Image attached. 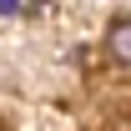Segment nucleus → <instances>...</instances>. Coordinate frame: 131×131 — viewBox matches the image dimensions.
<instances>
[{
  "label": "nucleus",
  "mask_w": 131,
  "mask_h": 131,
  "mask_svg": "<svg viewBox=\"0 0 131 131\" xmlns=\"http://www.w3.org/2000/svg\"><path fill=\"white\" fill-rule=\"evenodd\" d=\"M106 46H111V56H116V61H131V15H121V20L111 25Z\"/></svg>",
  "instance_id": "f257e3e1"
},
{
  "label": "nucleus",
  "mask_w": 131,
  "mask_h": 131,
  "mask_svg": "<svg viewBox=\"0 0 131 131\" xmlns=\"http://www.w3.org/2000/svg\"><path fill=\"white\" fill-rule=\"evenodd\" d=\"M15 5H20V0H0V15H10V10H15Z\"/></svg>",
  "instance_id": "f03ea898"
},
{
  "label": "nucleus",
  "mask_w": 131,
  "mask_h": 131,
  "mask_svg": "<svg viewBox=\"0 0 131 131\" xmlns=\"http://www.w3.org/2000/svg\"><path fill=\"white\" fill-rule=\"evenodd\" d=\"M25 5H50V0H25Z\"/></svg>",
  "instance_id": "7ed1b4c3"
}]
</instances>
